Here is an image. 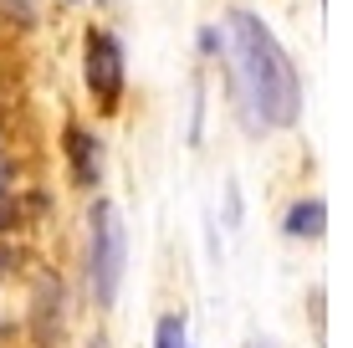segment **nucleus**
<instances>
[{
    "instance_id": "obj_1",
    "label": "nucleus",
    "mask_w": 353,
    "mask_h": 348,
    "mask_svg": "<svg viewBox=\"0 0 353 348\" xmlns=\"http://www.w3.org/2000/svg\"><path fill=\"white\" fill-rule=\"evenodd\" d=\"M230 67H236V103L251 128H292L302 118V77L292 57L276 46L272 26L256 10H230Z\"/></svg>"
},
{
    "instance_id": "obj_5",
    "label": "nucleus",
    "mask_w": 353,
    "mask_h": 348,
    "mask_svg": "<svg viewBox=\"0 0 353 348\" xmlns=\"http://www.w3.org/2000/svg\"><path fill=\"white\" fill-rule=\"evenodd\" d=\"M67 154H72L77 185H97V174H103V143H97L88 128H67Z\"/></svg>"
},
{
    "instance_id": "obj_9",
    "label": "nucleus",
    "mask_w": 353,
    "mask_h": 348,
    "mask_svg": "<svg viewBox=\"0 0 353 348\" xmlns=\"http://www.w3.org/2000/svg\"><path fill=\"white\" fill-rule=\"evenodd\" d=\"M16 225V200H0V231H10Z\"/></svg>"
},
{
    "instance_id": "obj_12",
    "label": "nucleus",
    "mask_w": 353,
    "mask_h": 348,
    "mask_svg": "<svg viewBox=\"0 0 353 348\" xmlns=\"http://www.w3.org/2000/svg\"><path fill=\"white\" fill-rule=\"evenodd\" d=\"M88 348H108V343H103V338H97V343H88Z\"/></svg>"
},
{
    "instance_id": "obj_7",
    "label": "nucleus",
    "mask_w": 353,
    "mask_h": 348,
    "mask_svg": "<svg viewBox=\"0 0 353 348\" xmlns=\"http://www.w3.org/2000/svg\"><path fill=\"white\" fill-rule=\"evenodd\" d=\"M154 348H190L185 313H164V318H159V328H154Z\"/></svg>"
},
{
    "instance_id": "obj_2",
    "label": "nucleus",
    "mask_w": 353,
    "mask_h": 348,
    "mask_svg": "<svg viewBox=\"0 0 353 348\" xmlns=\"http://www.w3.org/2000/svg\"><path fill=\"white\" fill-rule=\"evenodd\" d=\"M88 225H92L88 282H92L97 307H113L118 303V287H123V272H128V231H123V215H118L113 200H97Z\"/></svg>"
},
{
    "instance_id": "obj_13",
    "label": "nucleus",
    "mask_w": 353,
    "mask_h": 348,
    "mask_svg": "<svg viewBox=\"0 0 353 348\" xmlns=\"http://www.w3.org/2000/svg\"><path fill=\"white\" fill-rule=\"evenodd\" d=\"M246 348H261V343H246Z\"/></svg>"
},
{
    "instance_id": "obj_15",
    "label": "nucleus",
    "mask_w": 353,
    "mask_h": 348,
    "mask_svg": "<svg viewBox=\"0 0 353 348\" xmlns=\"http://www.w3.org/2000/svg\"><path fill=\"white\" fill-rule=\"evenodd\" d=\"M103 6H108V0H103Z\"/></svg>"
},
{
    "instance_id": "obj_10",
    "label": "nucleus",
    "mask_w": 353,
    "mask_h": 348,
    "mask_svg": "<svg viewBox=\"0 0 353 348\" xmlns=\"http://www.w3.org/2000/svg\"><path fill=\"white\" fill-rule=\"evenodd\" d=\"M0 200H10V159L0 154Z\"/></svg>"
},
{
    "instance_id": "obj_11",
    "label": "nucleus",
    "mask_w": 353,
    "mask_h": 348,
    "mask_svg": "<svg viewBox=\"0 0 353 348\" xmlns=\"http://www.w3.org/2000/svg\"><path fill=\"white\" fill-rule=\"evenodd\" d=\"M6 267H10V251H6V246H0V277H6Z\"/></svg>"
},
{
    "instance_id": "obj_14",
    "label": "nucleus",
    "mask_w": 353,
    "mask_h": 348,
    "mask_svg": "<svg viewBox=\"0 0 353 348\" xmlns=\"http://www.w3.org/2000/svg\"><path fill=\"white\" fill-rule=\"evenodd\" d=\"M67 6H77V0H67Z\"/></svg>"
},
{
    "instance_id": "obj_3",
    "label": "nucleus",
    "mask_w": 353,
    "mask_h": 348,
    "mask_svg": "<svg viewBox=\"0 0 353 348\" xmlns=\"http://www.w3.org/2000/svg\"><path fill=\"white\" fill-rule=\"evenodd\" d=\"M82 72H88V92L103 108H113L123 98L128 67H123V46H118L113 31H88V62H82Z\"/></svg>"
},
{
    "instance_id": "obj_6",
    "label": "nucleus",
    "mask_w": 353,
    "mask_h": 348,
    "mask_svg": "<svg viewBox=\"0 0 353 348\" xmlns=\"http://www.w3.org/2000/svg\"><path fill=\"white\" fill-rule=\"evenodd\" d=\"M282 231L292 236V241H318V236L327 231V205H323L318 195H312V200H297V205L282 215Z\"/></svg>"
},
{
    "instance_id": "obj_8",
    "label": "nucleus",
    "mask_w": 353,
    "mask_h": 348,
    "mask_svg": "<svg viewBox=\"0 0 353 348\" xmlns=\"http://www.w3.org/2000/svg\"><path fill=\"white\" fill-rule=\"evenodd\" d=\"M6 16L26 26V21H31V0H6Z\"/></svg>"
},
{
    "instance_id": "obj_4",
    "label": "nucleus",
    "mask_w": 353,
    "mask_h": 348,
    "mask_svg": "<svg viewBox=\"0 0 353 348\" xmlns=\"http://www.w3.org/2000/svg\"><path fill=\"white\" fill-rule=\"evenodd\" d=\"M31 323H36V343H41V348H52L57 338H62V282H57V277H41V282H36Z\"/></svg>"
}]
</instances>
